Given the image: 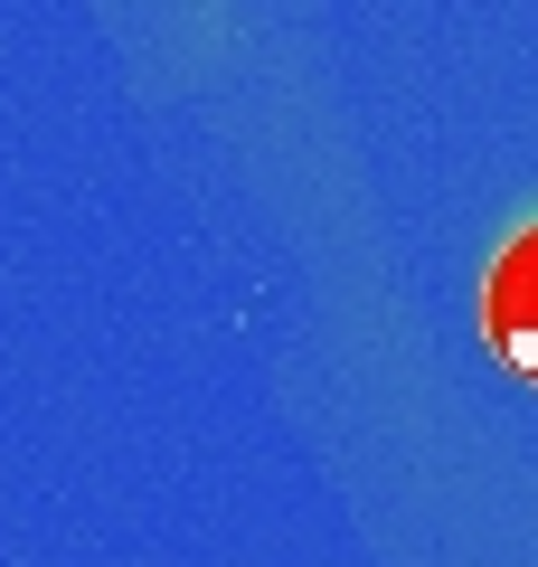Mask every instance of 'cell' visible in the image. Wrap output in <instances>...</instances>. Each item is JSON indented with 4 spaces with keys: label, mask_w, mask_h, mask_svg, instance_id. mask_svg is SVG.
<instances>
[{
    "label": "cell",
    "mask_w": 538,
    "mask_h": 567,
    "mask_svg": "<svg viewBox=\"0 0 538 567\" xmlns=\"http://www.w3.org/2000/svg\"><path fill=\"white\" fill-rule=\"evenodd\" d=\"M482 322H492L500 360L538 379V227L500 246V265H492V293H482Z\"/></svg>",
    "instance_id": "6da1fadb"
}]
</instances>
